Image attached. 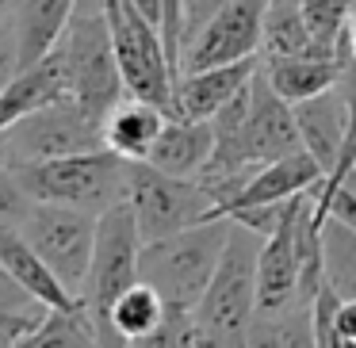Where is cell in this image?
<instances>
[{"label":"cell","mask_w":356,"mask_h":348,"mask_svg":"<svg viewBox=\"0 0 356 348\" xmlns=\"http://www.w3.org/2000/svg\"><path fill=\"white\" fill-rule=\"evenodd\" d=\"M211 126H215V157L203 176H238L302 149L295 108L268 85L264 69L249 77V85L211 119Z\"/></svg>","instance_id":"6da1fadb"},{"label":"cell","mask_w":356,"mask_h":348,"mask_svg":"<svg viewBox=\"0 0 356 348\" xmlns=\"http://www.w3.org/2000/svg\"><path fill=\"white\" fill-rule=\"evenodd\" d=\"M16 180L31 195V203H65V207L104 215L108 207L127 199L131 161L115 149L100 146V149H85V154L16 165Z\"/></svg>","instance_id":"7a4b0ae2"},{"label":"cell","mask_w":356,"mask_h":348,"mask_svg":"<svg viewBox=\"0 0 356 348\" xmlns=\"http://www.w3.org/2000/svg\"><path fill=\"white\" fill-rule=\"evenodd\" d=\"M261 233L234 222L230 241L222 249L215 276L203 299L195 302V322L207 345H249L257 322V260H261Z\"/></svg>","instance_id":"3957f363"},{"label":"cell","mask_w":356,"mask_h":348,"mask_svg":"<svg viewBox=\"0 0 356 348\" xmlns=\"http://www.w3.org/2000/svg\"><path fill=\"white\" fill-rule=\"evenodd\" d=\"M142 249H146V238L138 230L131 203L123 199L104 210L96 226V253L88 264L85 287H81V302L100 329V345H123L111 325V306L127 287L142 279Z\"/></svg>","instance_id":"277c9868"},{"label":"cell","mask_w":356,"mask_h":348,"mask_svg":"<svg viewBox=\"0 0 356 348\" xmlns=\"http://www.w3.org/2000/svg\"><path fill=\"white\" fill-rule=\"evenodd\" d=\"M230 230H234V218L218 215L200 226L169 233V238L146 241V249H142V279L154 283L165 295V302L195 306L207 291L218 260H222Z\"/></svg>","instance_id":"5b68a950"},{"label":"cell","mask_w":356,"mask_h":348,"mask_svg":"<svg viewBox=\"0 0 356 348\" xmlns=\"http://www.w3.org/2000/svg\"><path fill=\"white\" fill-rule=\"evenodd\" d=\"M54 54L65 69V96H73L88 115L108 119V111L127 96L108 16L104 12L81 16L77 12Z\"/></svg>","instance_id":"8992f818"},{"label":"cell","mask_w":356,"mask_h":348,"mask_svg":"<svg viewBox=\"0 0 356 348\" xmlns=\"http://www.w3.org/2000/svg\"><path fill=\"white\" fill-rule=\"evenodd\" d=\"M104 16H108V27H111V42H115V58H119V73H123L127 92L177 115L180 73L169 62L161 27L142 16L131 0H108Z\"/></svg>","instance_id":"52a82bcc"},{"label":"cell","mask_w":356,"mask_h":348,"mask_svg":"<svg viewBox=\"0 0 356 348\" xmlns=\"http://www.w3.org/2000/svg\"><path fill=\"white\" fill-rule=\"evenodd\" d=\"M104 142V119L88 115L73 96L42 103L39 111L24 115L0 134V161L4 165H31V161H50L65 154H85L100 149Z\"/></svg>","instance_id":"ba28073f"},{"label":"cell","mask_w":356,"mask_h":348,"mask_svg":"<svg viewBox=\"0 0 356 348\" xmlns=\"http://www.w3.org/2000/svg\"><path fill=\"white\" fill-rule=\"evenodd\" d=\"M127 203H131L138 230L146 241L169 238L177 230L200 226L207 218H218V203L207 192L203 180L172 176L149 161H131V184H127Z\"/></svg>","instance_id":"9c48e42d"},{"label":"cell","mask_w":356,"mask_h":348,"mask_svg":"<svg viewBox=\"0 0 356 348\" xmlns=\"http://www.w3.org/2000/svg\"><path fill=\"white\" fill-rule=\"evenodd\" d=\"M16 226L39 249L42 260L58 272V279L81 299V287H85L88 264H92V253H96L100 215L65 207V203H31V210Z\"/></svg>","instance_id":"30bf717a"},{"label":"cell","mask_w":356,"mask_h":348,"mask_svg":"<svg viewBox=\"0 0 356 348\" xmlns=\"http://www.w3.org/2000/svg\"><path fill=\"white\" fill-rule=\"evenodd\" d=\"M264 12H268V0H215V8L200 19L195 35L184 39L180 73L257 58Z\"/></svg>","instance_id":"8fae6325"},{"label":"cell","mask_w":356,"mask_h":348,"mask_svg":"<svg viewBox=\"0 0 356 348\" xmlns=\"http://www.w3.org/2000/svg\"><path fill=\"white\" fill-rule=\"evenodd\" d=\"M307 203V192L291 207V215L261 241V260H257V314H276L295 306L299 299V253H295V226L299 210Z\"/></svg>","instance_id":"7c38bea8"},{"label":"cell","mask_w":356,"mask_h":348,"mask_svg":"<svg viewBox=\"0 0 356 348\" xmlns=\"http://www.w3.org/2000/svg\"><path fill=\"white\" fill-rule=\"evenodd\" d=\"M291 108H295V126H299L302 149L330 176L337 169L341 154H345V138H348V100L341 92V85L325 88V92L310 96V100L291 103Z\"/></svg>","instance_id":"4fadbf2b"},{"label":"cell","mask_w":356,"mask_h":348,"mask_svg":"<svg viewBox=\"0 0 356 348\" xmlns=\"http://www.w3.org/2000/svg\"><path fill=\"white\" fill-rule=\"evenodd\" d=\"M322 180H325L322 165H318L307 149H295V154L276 157V161L253 169V176H249L245 184H241V192L230 199L226 215H234V210H241V207H257V203H284L299 192H310V188L322 184Z\"/></svg>","instance_id":"5bb4252c"},{"label":"cell","mask_w":356,"mask_h":348,"mask_svg":"<svg viewBox=\"0 0 356 348\" xmlns=\"http://www.w3.org/2000/svg\"><path fill=\"white\" fill-rule=\"evenodd\" d=\"M211 157H215V126H211V119L169 115L146 161L157 165L161 172H172V176L200 180L203 169L211 165Z\"/></svg>","instance_id":"9a60e30c"},{"label":"cell","mask_w":356,"mask_h":348,"mask_svg":"<svg viewBox=\"0 0 356 348\" xmlns=\"http://www.w3.org/2000/svg\"><path fill=\"white\" fill-rule=\"evenodd\" d=\"M257 73V58L245 62L207 65V69H188L177 81V115L188 119H215Z\"/></svg>","instance_id":"2e32d148"},{"label":"cell","mask_w":356,"mask_h":348,"mask_svg":"<svg viewBox=\"0 0 356 348\" xmlns=\"http://www.w3.org/2000/svg\"><path fill=\"white\" fill-rule=\"evenodd\" d=\"M0 268L8 272L16 283H24L35 299H42L47 306H70V302H81L77 295L58 279V272L39 256V249L24 238V230H19L16 222H0Z\"/></svg>","instance_id":"e0dca14e"},{"label":"cell","mask_w":356,"mask_h":348,"mask_svg":"<svg viewBox=\"0 0 356 348\" xmlns=\"http://www.w3.org/2000/svg\"><path fill=\"white\" fill-rule=\"evenodd\" d=\"M261 69L268 77V85L287 103H299V100H310V96L341 85L345 58L337 50H314V54H295V58H264Z\"/></svg>","instance_id":"ac0fdd59"},{"label":"cell","mask_w":356,"mask_h":348,"mask_svg":"<svg viewBox=\"0 0 356 348\" xmlns=\"http://www.w3.org/2000/svg\"><path fill=\"white\" fill-rule=\"evenodd\" d=\"M77 16V0H16V35L19 65L31 69L50 58Z\"/></svg>","instance_id":"d6986e66"},{"label":"cell","mask_w":356,"mask_h":348,"mask_svg":"<svg viewBox=\"0 0 356 348\" xmlns=\"http://www.w3.org/2000/svg\"><path fill=\"white\" fill-rule=\"evenodd\" d=\"M165 119H169L165 108L127 92L123 100L108 111V119H104V142H108V149L123 154L127 161H146L154 142H157V134H161V126H165Z\"/></svg>","instance_id":"ffe728a7"},{"label":"cell","mask_w":356,"mask_h":348,"mask_svg":"<svg viewBox=\"0 0 356 348\" xmlns=\"http://www.w3.org/2000/svg\"><path fill=\"white\" fill-rule=\"evenodd\" d=\"M58 96H65V69L58 62V54L42 58L31 69H19L8 88H0V134L12 123H19L24 115L39 111L42 103L58 100Z\"/></svg>","instance_id":"44dd1931"},{"label":"cell","mask_w":356,"mask_h":348,"mask_svg":"<svg viewBox=\"0 0 356 348\" xmlns=\"http://www.w3.org/2000/svg\"><path fill=\"white\" fill-rule=\"evenodd\" d=\"M314 50H333V47L318 42V35L310 31L302 0H268L261 31V58H295V54H314Z\"/></svg>","instance_id":"7402d4cb"},{"label":"cell","mask_w":356,"mask_h":348,"mask_svg":"<svg viewBox=\"0 0 356 348\" xmlns=\"http://www.w3.org/2000/svg\"><path fill=\"white\" fill-rule=\"evenodd\" d=\"M165 310H169L165 295L157 291L154 283L138 279V283L127 287V291L115 299V306H111V325H115V333H119L123 345H146V340L157 333V325H161Z\"/></svg>","instance_id":"603a6c76"},{"label":"cell","mask_w":356,"mask_h":348,"mask_svg":"<svg viewBox=\"0 0 356 348\" xmlns=\"http://www.w3.org/2000/svg\"><path fill=\"white\" fill-rule=\"evenodd\" d=\"M24 348L31 345H100V329H96L92 314L85 302H70V306H50L47 317L19 340Z\"/></svg>","instance_id":"cb8c5ba5"},{"label":"cell","mask_w":356,"mask_h":348,"mask_svg":"<svg viewBox=\"0 0 356 348\" xmlns=\"http://www.w3.org/2000/svg\"><path fill=\"white\" fill-rule=\"evenodd\" d=\"M249 345H314V325H310V306L295 302L276 314H257Z\"/></svg>","instance_id":"d4e9b609"},{"label":"cell","mask_w":356,"mask_h":348,"mask_svg":"<svg viewBox=\"0 0 356 348\" xmlns=\"http://www.w3.org/2000/svg\"><path fill=\"white\" fill-rule=\"evenodd\" d=\"M325 279L345 295H356V226L337 215L325 218Z\"/></svg>","instance_id":"484cf974"},{"label":"cell","mask_w":356,"mask_h":348,"mask_svg":"<svg viewBox=\"0 0 356 348\" xmlns=\"http://www.w3.org/2000/svg\"><path fill=\"white\" fill-rule=\"evenodd\" d=\"M341 92H345V100H348V138H345V154H341L337 169H333L330 176L322 180V184L310 188L314 195H330L333 188H341L348 176H353V169H356V58H348V62H345V73H341Z\"/></svg>","instance_id":"4316f807"},{"label":"cell","mask_w":356,"mask_h":348,"mask_svg":"<svg viewBox=\"0 0 356 348\" xmlns=\"http://www.w3.org/2000/svg\"><path fill=\"white\" fill-rule=\"evenodd\" d=\"M356 0H302V12H307L310 31L318 35V42L341 50V35H345V24L353 16Z\"/></svg>","instance_id":"83f0119b"},{"label":"cell","mask_w":356,"mask_h":348,"mask_svg":"<svg viewBox=\"0 0 356 348\" xmlns=\"http://www.w3.org/2000/svg\"><path fill=\"white\" fill-rule=\"evenodd\" d=\"M341 302H345V291H341L333 279H325V283L314 291V299L307 302V306H310V325H314V345H322V348H333V345H337V314H341Z\"/></svg>","instance_id":"f1b7e54d"},{"label":"cell","mask_w":356,"mask_h":348,"mask_svg":"<svg viewBox=\"0 0 356 348\" xmlns=\"http://www.w3.org/2000/svg\"><path fill=\"white\" fill-rule=\"evenodd\" d=\"M31 210V195L16 180V169L0 161V222H19Z\"/></svg>","instance_id":"f546056e"},{"label":"cell","mask_w":356,"mask_h":348,"mask_svg":"<svg viewBox=\"0 0 356 348\" xmlns=\"http://www.w3.org/2000/svg\"><path fill=\"white\" fill-rule=\"evenodd\" d=\"M337 345H356V295H345L337 314Z\"/></svg>","instance_id":"4dcf8cb0"},{"label":"cell","mask_w":356,"mask_h":348,"mask_svg":"<svg viewBox=\"0 0 356 348\" xmlns=\"http://www.w3.org/2000/svg\"><path fill=\"white\" fill-rule=\"evenodd\" d=\"M341 58H356V4H353V16L345 24V35H341Z\"/></svg>","instance_id":"1f68e13d"},{"label":"cell","mask_w":356,"mask_h":348,"mask_svg":"<svg viewBox=\"0 0 356 348\" xmlns=\"http://www.w3.org/2000/svg\"><path fill=\"white\" fill-rule=\"evenodd\" d=\"M134 8L142 12L146 19H154L157 27H161V19H165V0H131Z\"/></svg>","instance_id":"d6a6232c"},{"label":"cell","mask_w":356,"mask_h":348,"mask_svg":"<svg viewBox=\"0 0 356 348\" xmlns=\"http://www.w3.org/2000/svg\"><path fill=\"white\" fill-rule=\"evenodd\" d=\"M104 4L108 0H77V12L81 16H92V12H104Z\"/></svg>","instance_id":"836d02e7"},{"label":"cell","mask_w":356,"mask_h":348,"mask_svg":"<svg viewBox=\"0 0 356 348\" xmlns=\"http://www.w3.org/2000/svg\"><path fill=\"white\" fill-rule=\"evenodd\" d=\"M348 180H353V184H356V169H353V176H348Z\"/></svg>","instance_id":"e575fe53"}]
</instances>
